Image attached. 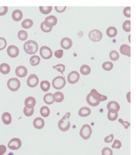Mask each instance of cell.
<instances>
[{"instance_id":"7c38bea8","label":"cell","mask_w":136,"mask_h":155,"mask_svg":"<svg viewBox=\"0 0 136 155\" xmlns=\"http://www.w3.org/2000/svg\"><path fill=\"white\" fill-rule=\"evenodd\" d=\"M90 94L91 95V96L95 99L96 100L101 102V101H105L107 100V97L105 95H101L100 93H99L98 92L97 90L95 89H93L91 90Z\"/></svg>"},{"instance_id":"816d5d0a","label":"cell","mask_w":136,"mask_h":155,"mask_svg":"<svg viewBox=\"0 0 136 155\" xmlns=\"http://www.w3.org/2000/svg\"><path fill=\"white\" fill-rule=\"evenodd\" d=\"M67 7H55L56 11L59 13H62L66 9Z\"/></svg>"},{"instance_id":"8992f818","label":"cell","mask_w":136,"mask_h":155,"mask_svg":"<svg viewBox=\"0 0 136 155\" xmlns=\"http://www.w3.org/2000/svg\"><path fill=\"white\" fill-rule=\"evenodd\" d=\"M88 36L91 40L94 42H99L102 39L103 34L100 30L97 29H94L91 30L89 33Z\"/></svg>"},{"instance_id":"8d00e7d4","label":"cell","mask_w":136,"mask_h":155,"mask_svg":"<svg viewBox=\"0 0 136 155\" xmlns=\"http://www.w3.org/2000/svg\"><path fill=\"white\" fill-rule=\"evenodd\" d=\"M52 7H39V9L40 11L41 12L42 14L47 15L49 13H50V12L52 10Z\"/></svg>"},{"instance_id":"836d02e7","label":"cell","mask_w":136,"mask_h":155,"mask_svg":"<svg viewBox=\"0 0 136 155\" xmlns=\"http://www.w3.org/2000/svg\"><path fill=\"white\" fill-rule=\"evenodd\" d=\"M18 37L19 40L24 41L26 40L27 38H28V33H27L25 30H20L18 33Z\"/></svg>"},{"instance_id":"484cf974","label":"cell","mask_w":136,"mask_h":155,"mask_svg":"<svg viewBox=\"0 0 136 155\" xmlns=\"http://www.w3.org/2000/svg\"><path fill=\"white\" fill-rule=\"evenodd\" d=\"M106 34L109 37H114L117 34V30L116 28L113 26H111L108 28L106 30Z\"/></svg>"},{"instance_id":"8fae6325","label":"cell","mask_w":136,"mask_h":155,"mask_svg":"<svg viewBox=\"0 0 136 155\" xmlns=\"http://www.w3.org/2000/svg\"><path fill=\"white\" fill-rule=\"evenodd\" d=\"M39 83L38 77L35 74H31L27 79V85L30 87H35Z\"/></svg>"},{"instance_id":"4316f807","label":"cell","mask_w":136,"mask_h":155,"mask_svg":"<svg viewBox=\"0 0 136 155\" xmlns=\"http://www.w3.org/2000/svg\"><path fill=\"white\" fill-rule=\"evenodd\" d=\"M11 68L8 64L3 63L0 65V72L3 74H8L10 72Z\"/></svg>"},{"instance_id":"7dc6e473","label":"cell","mask_w":136,"mask_h":155,"mask_svg":"<svg viewBox=\"0 0 136 155\" xmlns=\"http://www.w3.org/2000/svg\"><path fill=\"white\" fill-rule=\"evenodd\" d=\"M54 56H55L56 57H57L58 58H61L63 56V50H58L56 51L55 52H54Z\"/></svg>"},{"instance_id":"d6a6232c","label":"cell","mask_w":136,"mask_h":155,"mask_svg":"<svg viewBox=\"0 0 136 155\" xmlns=\"http://www.w3.org/2000/svg\"><path fill=\"white\" fill-rule=\"evenodd\" d=\"M54 98H55V101L57 103H60L63 101L64 99V96L63 93L61 92H57L54 94Z\"/></svg>"},{"instance_id":"e0dca14e","label":"cell","mask_w":136,"mask_h":155,"mask_svg":"<svg viewBox=\"0 0 136 155\" xmlns=\"http://www.w3.org/2000/svg\"><path fill=\"white\" fill-rule=\"evenodd\" d=\"M40 28H41V30L43 32L46 33H49L52 30L53 26L49 22L45 21L41 23V25H40Z\"/></svg>"},{"instance_id":"ab89813d","label":"cell","mask_w":136,"mask_h":155,"mask_svg":"<svg viewBox=\"0 0 136 155\" xmlns=\"http://www.w3.org/2000/svg\"><path fill=\"white\" fill-rule=\"evenodd\" d=\"M130 25L131 22L130 21H126L123 24V29L126 32H130Z\"/></svg>"},{"instance_id":"7402d4cb","label":"cell","mask_w":136,"mask_h":155,"mask_svg":"<svg viewBox=\"0 0 136 155\" xmlns=\"http://www.w3.org/2000/svg\"><path fill=\"white\" fill-rule=\"evenodd\" d=\"M91 113V109L87 107H83L81 108L78 111V114L80 117H85L89 115Z\"/></svg>"},{"instance_id":"c3c4849f","label":"cell","mask_w":136,"mask_h":155,"mask_svg":"<svg viewBox=\"0 0 136 155\" xmlns=\"http://www.w3.org/2000/svg\"><path fill=\"white\" fill-rule=\"evenodd\" d=\"M113 138H114L113 134H112L110 135H109V136L105 137V139H104V140H105V142L106 143H110V142H111L113 141Z\"/></svg>"},{"instance_id":"1f68e13d","label":"cell","mask_w":136,"mask_h":155,"mask_svg":"<svg viewBox=\"0 0 136 155\" xmlns=\"http://www.w3.org/2000/svg\"><path fill=\"white\" fill-rule=\"evenodd\" d=\"M40 113L41 115L43 117H47L50 115V109L47 106H43L41 109H40Z\"/></svg>"},{"instance_id":"277c9868","label":"cell","mask_w":136,"mask_h":155,"mask_svg":"<svg viewBox=\"0 0 136 155\" xmlns=\"http://www.w3.org/2000/svg\"><path fill=\"white\" fill-rule=\"evenodd\" d=\"M92 132V131L91 127L88 124H85L81 128L79 132V135L82 137V138L87 140L91 137Z\"/></svg>"},{"instance_id":"f5cc1de1","label":"cell","mask_w":136,"mask_h":155,"mask_svg":"<svg viewBox=\"0 0 136 155\" xmlns=\"http://www.w3.org/2000/svg\"><path fill=\"white\" fill-rule=\"evenodd\" d=\"M130 92H129L127 94V100L129 101V103H130Z\"/></svg>"},{"instance_id":"4fadbf2b","label":"cell","mask_w":136,"mask_h":155,"mask_svg":"<svg viewBox=\"0 0 136 155\" xmlns=\"http://www.w3.org/2000/svg\"><path fill=\"white\" fill-rule=\"evenodd\" d=\"M61 46L65 50H69L73 46V42L72 40L70 39L69 37H64L61 41L60 43Z\"/></svg>"},{"instance_id":"f546056e","label":"cell","mask_w":136,"mask_h":155,"mask_svg":"<svg viewBox=\"0 0 136 155\" xmlns=\"http://www.w3.org/2000/svg\"><path fill=\"white\" fill-rule=\"evenodd\" d=\"M40 87L44 92H47L50 88V83L47 81H43L40 83Z\"/></svg>"},{"instance_id":"7a4b0ae2","label":"cell","mask_w":136,"mask_h":155,"mask_svg":"<svg viewBox=\"0 0 136 155\" xmlns=\"http://www.w3.org/2000/svg\"><path fill=\"white\" fill-rule=\"evenodd\" d=\"M39 46L37 43L33 40L26 42L23 46V49L25 53L28 54H33L37 53Z\"/></svg>"},{"instance_id":"b9f144b4","label":"cell","mask_w":136,"mask_h":155,"mask_svg":"<svg viewBox=\"0 0 136 155\" xmlns=\"http://www.w3.org/2000/svg\"><path fill=\"white\" fill-rule=\"evenodd\" d=\"M102 155H113V151L111 149L105 147L102 150Z\"/></svg>"},{"instance_id":"ba28073f","label":"cell","mask_w":136,"mask_h":155,"mask_svg":"<svg viewBox=\"0 0 136 155\" xmlns=\"http://www.w3.org/2000/svg\"><path fill=\"white\" fill-rule=\"evenodd\" d=\"M22 146V142L20 139L15 138L9 140L8 144V148L11 150H18Z\"/></svg>"},{"instance_id":"d590c367","label":"cell","mask_w":136,"mask_h":155,"mask_svg":"<svg viewBox=\"0 0 136 155\" xmlns=\"http://www.w3.org/2000/svg\"><path fill=\"white\" fill-rule=\"evenodd\" d=\"M45 21H47L50 23H51L53 26H55L57 24V18L56 17L53 16V15H50V16L47 17L46 18Z\"/></svg>"},{"instance_id":"9a60e30c","label":"cell","mask_w":136,"mask_h":155,"mask_svg":"<svg viewBox=\"0 0 136 155\" xmlns=\"http://www.w3.org/2000/svg\"><path fill=\"white\" fill-rule=\"evenodd\" d=\"M15 74L17 76L23 78L28 74V70L24 66H19L15 70Z\"/></svg>"},{"instance_id":"30bf717a","label":"cell","mask_w":136,"mask_h":155,"mask_svg":"<svg viewBox=\"0 0 136 155\" xmlns=\"http://www.w3.org/2000/svg\"><path fill=\"white\" fill-rule=\"evenodd\" d=\"M7 53L10 57L15 58L19 55V50L17 46L11 45L9 46L7 48Z\"/></svg>"},{"instance_id":"ee69618b","label":"cell","mask_w":136,"mask_h":155,"mask_svg":"<svg viewBox=\"0 0 136 155\" xmlns=\"http://www.w3.org/2000/svg\"><path fill=\"white\" fill-rule=\"evenodd\" d=\"M121 146V142L119 140H115L113 142V144L112 146V148H115V149H120Z\"/></svg>"},{"instance_id":"e575fe53","label":"cell","mask_w":136,"mask_h":155,"mask_svg":"<svg viewBox=\"0 0 136 155\" xmlns=\"http://www.w3.org/2000/svg\"><path fill=\"white\" fill-rule=\"evenodd\" d=\"M113 67V64L112 62H109V61H107L104 62L102 64V68L103 70H105V71H111Z\"/></svg>"},{"instance_id":"2e32d148","label":"cell","mask_w":136,"mask_h":155,"mask_svg":"<svg viewBox=\"0 0 136 155\" xmlns=\"http://www.w3.org/2000/svg\"><path fill=\"white\" fill-rule=\"evenodd\" d=\"M33 125L35 128L38 129V130H40V129H42L44 127L45 121L42 118L37 117L33 120Z\"/></svg>"},{"instance_id":"3957f363","label":"cell","mask_w":136,"mask_h":155,"mask_svg":"<svg viewBox=\"0 0 136 155\" xmlns=\"http://www.w3.org/2000/svg\"><path fill=\"white\" fill-rule=\"evenodd\" d=\"M66 84V81L63 76H59L54 78L52 81L53 87L56 90H60L63 88Z\"/></svg>"},{"instance_id":"9c48e42d","label":"cell","mask_w":136,"mask_h":155,"mask_svg":"<svg viewBox=\"0 0 136 155\" xmlns=\"http://www.w3.org/2000/svg\"><path fill=\"white\" fill-rule=\"evenodd\" d=\"M79 74L77 71H72L71 72L67 77V80L70 83L74 84L77 83L79 79Z\"/></svg>"},{"instance_id":"7bdbcfd3","label":"cell","mask_w":136,"mask_h":155,"mask_svg":"<svg viewBox=\"0 0 136 155\" xmlns=\"http://www.w3.org/2000/svg\"><path fill=\"white\" fill-rule=\"evenodd\" d=\"M7 43L6 40L3 37H0V50H4L7 46Z\"/></svg>"},{"instance_id":"f6af8a7d","label":"cell","mask_w":136,"mask_h":155,"mask_svg":"<svg viewBox=\"0 0 136 155\" xmlns=\"http://www.w3.org/2000/svg\"><path fill=\"white\" fill-rule=\"evenodd\" d=\"M123 14L126 17L130 18L131 17V8L130 7H126L123 10Z\"/></svg>"},{"instance_id":"4dcf8cb0","label":"cell","mask_w":136,"mask_h":155,"mask_svg":"<svg viewBox=\"0 0 136 155\" xmlns=\"http://www.w3.org/2000/svg\"><path fill=\"white\" fill-rule=\"evenodd\" d=\"M40 61V58L37 56H33L30 58V64L32 66L39 65Z\"/></svg>"},{"instance_id":"83f0119b","label":"cell","mask_w":136,"mask_h":155,"mask_svg":"<svg viewBox=\"0 0 136 155\" xmlns=\"http://www.w3.org/2000/svg\"><path fill=\"white\" fill-rule=\"evenodd\" d=\"M33 25V22L30 19H26L22 22V26L25 29L31 28Z\"/></svg>"},{"instance_id":"681fc988","label":"cell","mask_w":136,"mask_h":155,"mask_svg":"<svg viewBox=\"0 0 136 155\" xmlns=\"http://www.w3.org/2000/svg\"><path fill=\"white\" fill-rule=\"evenodd\" d=\"M119 122L120 123H121L122 125H123L126 129H128V128L130 126V123L129 122H128V121H123V120L121 119H119Z\"/></svg>"},{"instance_id":"ac0fdd59","label":"cell","mask_w":136,"mask_h":155,"mask_svg":"<svg viewBox=\"0 0 136 155\" xmlns=\"http://www.w3.org/2000/svg\"><path fill=\"white\" fill-rule=\"evenodd\" d=\"M117 112V111L114 109L109 110L107 112V119L112 121L116 120L118 117Z\"/></svg>"},{"instance_id":"f907efd6","label":"cell","mask_w":136,"mask_h":155,"mask_svg":"<svg viewBox=\"0 0 136 155\" xmlns=\"http://www.w3.org/2000/svg\"><path fill=\"white\" fill-rule=\"evenodd\" d=\"M7 152V148L4 145H0V155H3Z\"/></svg>"},{"instance_id":"f35d334b","label":"cell","mask_w":136,"mask_h":155,"mask_svg":"<svg viewBox=\"0 0 136 155\" xmlns=\"http://www.w3.org/2000/svg\"><path fill=\"white\" fill-rule=\"evenodd\" d=\"M53 68L54 69H55L56 70H57L59 72H60L61 74H62L63 75V72H64L65 71V67L64 65H63V64H57V65L55 66H53Z\"/></svg>"},{"instance_id":"603a6c76","label":"cell","mask_w":136,"mask_h":155,"mask_svg":"<svg viewBox=\"0 0 136 155\" xmlns=\"http://www.w3.org/2000/svg\"><path fill=\"white\" fill-rule=\"evenodd\" d=\"M87 101L88 103V105H89L91 106L95 107V106H97L99 105L100 102L95 100L90 94V93L87 95Z\"/></svg>"},{"instance_id":"52a82bcc","label":"cell","mask_w":136,"mask_h":155,"mask_svg":"<svg viewBox=\"0 0 136 155\" xmlns=\"http://www.w3.org/2000/svg\"><path fill=\"white\" fill-rule=\"evenodd\" d=\"M40 54L41 57L45 60L50 59L53 56L52 50L47 46H42L40 48Z\"/></svg>"},{"instance_id":"ffe728a7","label":"cell","mask_w":136,"mask_h":155,"mask_svg":"<svg viewBox=\"0 0 136 155\" xmlns=\"http://www.w3.org/2000/svg\"><path fill=\"white\" fill-rule=\"evenodd\" d=\"M43 100L45 103L47 105H52L55 101V98H54V95L51 93L46 94L43 97Z\"/></svg>"},{"instance_id":"6da1fadb","label":"cell","mask_w":136,"mask_h":155,"mask_svg":"<svg viewBox=\"0 0 136 155\" xmlns=\"http://www.w3.org/2000/svg\"><path fill=\"white\" fill-rule=\"evenodd\" d=\"M70 115V113H67L66 114L63 116V118L59 121L58 127L59 130L62 132L67 131L70 128V123L69 121Z\"/></svg>"},{"instance_id":"bcb514c9","label":"cell","mask_w":136,"mask_h":155,"mask_svg":"<svg viewBox=\"0 0 136 155\" xmlns=\"http://www.w3.org/2000/svg\"><path fill=\"white\" fill-rule=\"evenodd\" d=\"M8 12L7 7H0V16L5 15Z\"/></svg>"},{"instance_id":"5b68a950","label":"cell","mask_w":136,"mask_h":155,"mask_svg":"<svg viewBox=\"0 0 136 155\" xmlns=\"http://www.w3.org/2000/svg\"><path fill=\"white\" fill-rule=\"evenodd\" d=\"M7 86L9 89L12 92H15L19 89L21 86V82L19 80L15 78H12L8 80Z\"/></svg>"},{"instance_id":"60d3db41","label":"cell","mask_w":136,"mask_h":155,"mask_svg":"<svg viewBox=\"0 0 136 155\" xmlns=\"http://www.w3.org/2000/svg\"><path fill=\"white\" fill-rule=\"evenodd\" d=\"M23 113L26 117H30L34 113V109H27L25 107L23 109Z\"/></svg>"},{"instance_id":"44dd1931","label":"cell","mask_w":136,"mask_h":155,"mask_svg":"<svg viewBox=\"0 0 136 155\" xmlns=\"http://www.w3.org/2000/svg\"><path fill=\"white\" fill-rule=\"evenodd\" d=\"M23 14L21 10L16 9L14 11H13L12 14V18L15 21H19L22 19Z\"/></svg>"},{"instance_id":"f1b7e54d","label":"cell","mask_w":136,"mask_h":155,"mask_svg":"<svg viewBox=\"0 0 136 155\" xmlns=\"http://www.w3.org/2000/svg\"><path fill=\"white\" fill-rule=\"evenodd\" d=\"M91 68L87 65H83L80 68V72L84 75H88L91 73Z\"/></svg>"},{"instance_id":"5bb4252c","label":"cell","mask_w":136,"mask_h":155,"mask_svg":"<svg viewBox=\"0 0 136 155\" xmlns=\"http://www.w3.org/2000/svg\"><path fill=\"white\" fill-rule=\"evenodd\" d=\"M36 105V100L33 97H27L25 100V106L27 109H33Z\"/></svg>"},{"instance_id":"cb8c5ba5","label":"cell","mask_w":136,"mask_h":155,"mask_svg":"<svg viewBox=\"0 0 136 155\" xmlns=\"http://www.w3.org/2000/svg\"><path fill=\"white\" fill-rule=\"evenodd\" d=\"M120 105H119V103L115 101H111L110 102H109L107 105V109L108 110L114 109L119 111L120 110Z\"/></svg>"},{"instance_id":"74e56055","label":"cell","mask_w":136,"mask_h":155,"mask_svg":"<svg viewBox=\"0 0 136 155\" xmlns=\"http://www.w3.org/2000/svg\"><path fill=\"white\" fill-rule=\"evenodd\" d=\"M109 57L111 59V60L113 61H116L119 60V54L115 50H113L111 51V53L109 54Z\"/></svg>"},{"instance_id":"d6986e66","label":"cell","mask_w":136,"mask_h":155,"mask_svg":"<svg viewBox=\"0 0 136 155\" xmlns=\"http://www.w3.org/2000/svg\"><path fill=\"white\" fill-rule=\"evenodd\" d=\"M130 51H131V48L130 46L127 45V44H123L121 45L120 47V53L125 56H127L128 57L131 56V53H130Z\"/></svg>"},{"instance_id":"d4e9b609","label":"cell","mask_w":136,"mask_h":155,"mask_svg":"<svg viewBox=\"0 0 136 155\" xmlns=\"http://www.w3.org/2000/svg\"><path fill=\"white\" fill-rule=\"evenodd\" d=\"M2 120L3 123L6 125H9L11 123L12 117L11 115L8 112L4 113L2 115Z\"/></svg>"}]
</instances>
